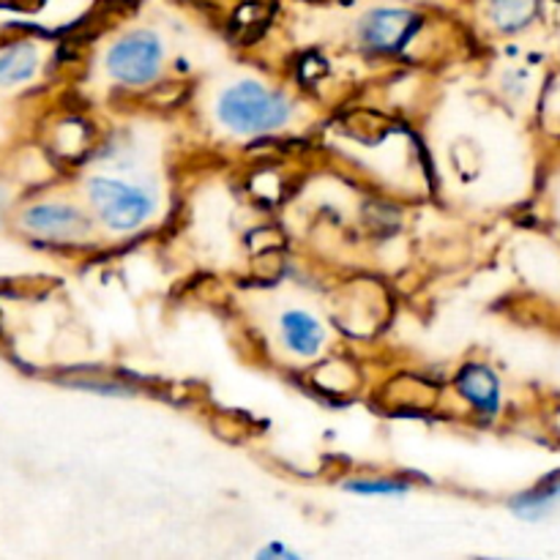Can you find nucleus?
Masks as SVG:
<instances>
[{"label":"nucleus","instance_id":"1","mask_svg":"<svg viewBox=\"0 0 560 560\" xmlns=\"http://www.w3.org/2000/svg\"><path fill=\"white\" fill-rule=\"evenodd\" d=\"M290 118V102L268 91L260 82L244 80L228 88L219 98V120L238 135H262L273 131Z\"/></svg>","mask_w":560,"mask_h":560},{"label":"nucleus","instance_id":"2","mask_svg":"<svg viewBox=\"0 0 560 560\" xmlns=\"http://www.w3.org/2000/svg\"><path fill=\"white\" fill-rule=\"evenodd\" d=\"M88 195L102 222L113 230H135L151 217L153 202L137 186L124 184L115 178H91Z\"/></svg>","mask_w":560,"mask_h":560},{"label":"nucleus","instance_id":"3","mask_svg":"<svg viewBox=\"0 0 560 560\" xmlns=\"http://www.w3.org/2000/svg\"><path fill=\"white\" fill-rule=\"evenodd\" d=\"M107 71L124 85H148L162 71V42L153 33H129L107 52Z\"/></svg>","mask_w":560,"mask_h":560},{"label":"nucleus","instance_id":"4","mask_svg":"<svg viewBox=\"0 0 560 560\" xmlns=\"http://www.w3.org/2000/svg\"><path fill=\"white\" fill-rule=\"evenodd\" d=\"M419 27V14L408 9H372L361 16L359 36L366 47L392 52L399 49Z\"/></svg>","mask_w":560,"mask_h":560},{"label":"nucleus","instance_id":"5","mask_svg":"<svg viewBox=\"0 0 560 560\" xmlns=\"http://www.w3.org/2000/svg\"><path fill=\"white\" fill-rule=\"evenodd\" d=\"M27 230L49 238H80L88 233V219L82 211L71 206H58V202H44V206L27 208L22 217Z\"/></svg>","mask_w":560,"mask_h":560},{"label":"nucleus","instance_id":"6","mask_svg":"<svg viewBox=\"0 0 560 560\" xmlns=\"http://www.w3.org/2000/svg\"><path fill=\"white\" fill-rule=\"evenodd\" d=\"M457 388L481 413H495L498 405H501V383H498V377L487 366H465L457 377Z\"/></svg>","mask_w":560,"mask_h":560},{"label":"nucleus","instance_id":"7","mask_svg":"<svg viewBox=\"0 0 560 560\" xmlns=\"http://www.w3.org/2000/svg\"><path fill=\"white\" fill-rule=\"evenodd\" d=\"M282 337L293 353L315 355L323 345V326L306 312H284L282 315Z\"/></svg>","mask_w":560,"mask_h":560},{"label":"nucleus","instance_id":"8","mask_svg":"<svg viewBox=\"0 0 560 560\" xmlns=\"http://www.w3.org/2000/svg\"><path fill=\"white\" fill-rule=\"evenodd\" d=\"M38 52L33 44H14L0 55V85H16L36 74Z\"/></svg>","mask_w":560,"mask_h":560},{"label":"nucleus","instance_id":"9","mask_svg":"<svg viewBox=\"0 0 560 560\" xmlns=\"http://www.w3.org/2000/svg\"><path fill=\"white\" fill-rule=\"evenodd\" d=\"M558 501H560V481H547V485H541L539 490L520 495L517 501L512 503V509L520 514V517L539 520L545 517Z\"/></svg>","mask_w":560,"mask_h":560},{"label":"nucleus","instance_id":"10","mask_svg":"<svg viewBox=\"0 0 560 560\" xmlns=\"http://www.w3.org/2000/svg\"><path fill=\"white\" fill-rule=\"evenodd\" d=\"M536 14V0H492V16L503 31H520Z\"/></svg>","mask_w":560,"mask_h":560},{"label":"nucleus","instance_id":"11","mask_svg":"<svg viewBox=\"0 0 560 560\" xmlns=\"http://www.w3.org/2000/svg\"><path fill=\"white\" fill-rule=\"evenodd\" d=\"M350 492H361V495H402L408 487L399 485V481H350Z\"/></svg>","mask_w":560,"mask_h":560},{"label":"nucleus","instance_id":"12","mask_svg":"<svg viewBox=\"0 0 560 560\" xmlns=\"http://www.w3.org/2000/svg\"><path fill=\"white\" fill-rule=\"evenodd\" d=\"M277 556H279V558H295L293 552L284 550L282 545H271V547H266V550L260 552V558H277Z\"/></svg>","mask_w":560,"mask_h":560}]
</instances>
